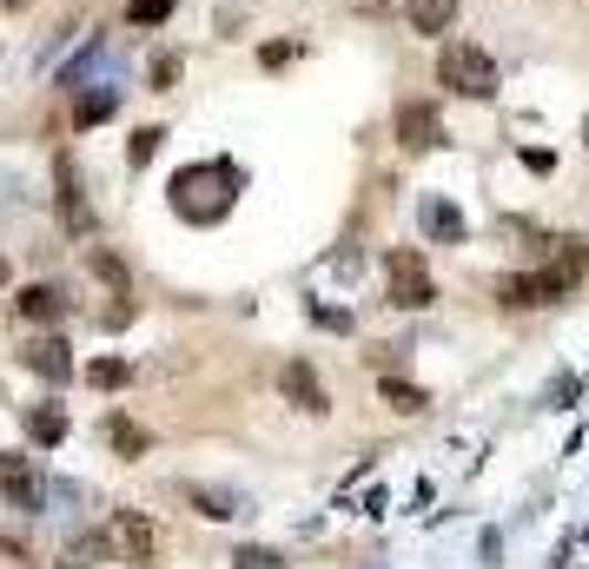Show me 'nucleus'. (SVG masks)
Returning a JSON list of instances; mask_svg holds the SVG:
<instances>
[{"instance_id":"15","label":"nucleus","mask_w":589,"mask_h":569,"mask_svg":"<svg viewBox=\"0 0 589 569\" xmlns=\"http://www.w3.org/2000/svg\"><path fill=\"white\" fill-rule=\"evenodd\" d=\"M27 438H33V444H60V438H66V411H60V404H33V411H27Z\"/></svg>"},{"instance_id":"29","label":"nucleus","mask_w":589,"mask_h":569,"mask_svg":"<svg viewBox=\"0 0 589 569\" xmlns=\"http://www.w3.org/2000/svg\"><path fill=\"white\" fill-rule=\"evenodd\" d=\"M133 569H139V563H133Z\"/></svg>"},{"instance_id":"21","label":"nucleus","mask_w":589,"mask_h":569,"mask_svg":"<svg viewBox=\"0 0 589 569\" xmlns=\"http://www.w3.org/2000/svg\"><path fill=\"white\" fill-rule=\"evenodd\" d=\"M86 384L113 391V384H126V365H119V358H99V365H86Z\"/></svg>"},{"instance_id":"18","label":"nucleus","mask_w":589,"mask_h":569,"mask_svg":"<svg viewBox=\"0 0 589 569\" xmlns=\"http://www.w3.org/2000/svg\"><path fill=\"white\" fill-rule=\"evenodd\" d=\"M159 139H166V126H139V133H133V146H126V166H133V172H146V166H152V152H159Z\"/></svg>"},{"instance_id":"12","label":"nucleus","mask_w":589,"mask_h":569,"mask_svg":"<svg viewBox=\"0 0 589 569\" xmlns=\"http://www.w3.org/2000/svg\"><path fill=\"white\" fill-rule=\"evenodd\" d=\"M404 20L418 33H451L457 27V0H404Z\"/></svg>"},{"instance_id":"20","label":"nucleus","mask_w":589,"mask_h":569,"mask_svg":"<svg viewBox=\"0 0 589 569\" xmlns=\"http://www.w3.org/2000/svg\"><path fill=\"white\" fill-rule=\"evenodd\" d=\"M166 13H172V0H126V20L133 27H159Z\"/></svg>"},{"instance_id":"6","label":"nucleus","mask_w":589,"mask_h":569,"mask_svg":"<svg viewBox=\"0 0 589 569\" xmlns=\"http://www.w3.org/2000/svg\"><path fill=\"white\" fill-rule=\"evenodd\" d=\"M0 497H7L13 510H27V517H33V510L46 504V477H40L27 457H13V451H7V457H0Z\"/></svg>"},{"instance_id":"2","label":"nucleus","mask_w":589,"mask_h":569,"mask_svg":"<svg viewBox=\"0 0 589 569\" xmlns=\"http://www.w3.org/2000/svg\"><path fill=\"white\" fill-rule=\"evenodd\" d=\"M438 80H444L451 93H464V99H491V93H497V60H491L477 40H444Z\"/></svg>"},{"instance_id":"27","label":"nucleus","mask_w":589,"mask_h":569,"mask_svg":"<svg viewBox=\"0 0 589 569\" xmlns=\"http://www.w3.org/2000/svg\"><path fill=\"white\" fill-rule=\"evenodd\" d=\"M0 278H7V259H0Z\"/></svg>"},{"instance_id":"26","label":"nucleus","mask_w":589,"mask_h":569,"mask_svg":"<svg viewBox=\"0 0 589 569\" xmlns=\"http://www.w3.org/2000/svg\"><path fill=\"white\" fill-rule=\"evenodd\" d=\"M0 7H7V13H13V7H33V0H0Z\"/></svg>"},{"instance_id":"1","label":"nucleus","mask_w":589,"mask_h":569,"mask_svg":"<svg viewBox=\"0 0 589 569\" xmlns=\"http://www.w3.org/2000/svg\"><path fill=\"white\" fill-rule=\"evenodd\" d=\"M232 192H239V166H225V159L219 166H186L172 179V212L192 219V225H206V219H225Z\"/></svg>"},{"instance_id":"7","label":"nucleus","mask_w":589,"mask_h":569,"mask_svg":"<svg viewBox=\"0 0 589 569\" xmlns=\"http://www.w3.org/2000/svg\"><path fill=\"white\" fill-rule=\"evenodd\" d=\"M53 179H60V212H66V232H73V239H86V232H93V212H86V192H80V172H73V159H66V152L53 159Z\"/></svg>"},{"instance_id":"24","label":"nucleus","mask_w":589,"mask_h":569,"mask_svg":"<svg viewBox=\"0 0 589 569\" xmlns=\"http://www.w3.org/2000/svg\"><path fill=\"white\" fill-rule=\"evenodd\" d=\"M232 563H239V569H285L278 557H272V550H239Z\"/></svg>"},{"instance_id":"14","label":"nucleus","mask_w":589,"mask_h":569,"mask_svg":"<svg viewBox=\"0 0 589 569\" xmlns=\"http://www.w3.org/2000/svg\"><path fill=\"white\" fill-rule=\"evenodd\" d=\"M424 232H431V239H451V245H457V239H464V212H457L451 199H424Z\"/></svg>"},{"instance_id":"13","label":"nucleus","mask_w":589,"mask_h":569,"mask_svg":"<svg viewBox=\"0 0 589 569\" xmlns=\"http://www.w3.org/2000/svg\"><path fill=\"white\" fill-rule=\"evenodd\" d=\"M119 113V93L113 86H86L80 99H73V126H99V119H113Z\"/></svg>"},{"instance_id":"5","label":"nucleus","mask_w":589,"mask_h":569,"mask_svg":"<svg viewBox=\"0 0 589 569\" xmlns=\"http://www.w3.org/2000/svg\"><path fill=\"white\" fill-rule=\"evenodd\" d=\"M385 285H391V305H404V312H424V305L438 298L431 265H424V252H418V245H398V252L385 259Z\"/></svg>"},{"instance_id":"25","label":"nucleus","mask_w":589,"mask_h":569,"mask_svg":"<svg viewBox=\"0 0 589 569\" xmlns=\"http://www.w3.org/2000/svg\"><path fill=\"white\" fill-rule=\"evenodd\" d=\"M179 80V53H166V60H152V86H172Z\"/></svg>"},{"instance_id":"23","label":"nucleus","mask_w":589,"mask_h":569,"mask_svg":"<svg viewBox=\"0 0 589 569\" xmlns=\"http://www.w3.org/2000/svg\"><path fill=\"white\" fill-rule=\"evenodd\" d=\"M385 398H391L398 411H424V391H418V384H398V378H385Z\"/></svg>"},{"instance_id":"28","label":"nucleus","mask_w":589,"mask_h":569,"mask_svg":"<svg viewBox=\"0 0 589 569\" xmlns=\"http://www.w3.org/2000/svg\"><path fill=\"white\" fill-rule=\"evenodd\" d=\"M583 139H589V119H583Z\"/></svg>"},{"instance_id":"17","label":"nucleus","mask_w":589,"mask_h":569,"mask_svg":"<svg viewBox=\"0 0 589 569\" xmlns=\"http://www.w3.org/2000/svg\"><path fill=\"white\" fill-rule=\"evenodd\" d=\"M99 563H113V550H106V537L93 530V537H80L73 550H66V569H99Z\"/></svg>"},{"instance_id":"22","label":"nucleus","mask_w":589,"mask_h":569,"mask_svg":"<svg viewBox=\"0 0 589 569\" xmlns=\"http://www.w3.org/2000/svg\"><path fill=\"white\" fill-rule=\"evenodd\" d=\"M93 272H99V278H106V285H113V292L126 298V265H119L113 252H93Z\"/></svg>"},{"instance_id":"19","label":"nucleus","mask_w":589,"mask_h":569,"mask_svg":"<svg viewBox=\"0 0 589 569\" xmlns=\"http://www.w3.org/2000/svg\"><path fill=\"white\" fill-rule=\"evenodd\" d=\"M106 431H113V444H119L126 457H146V431H139V424H126V418H113Z\"/></svg>"},{"instance_id":"4","label":"nucleus","mask_w":589,"mask_h":569,"mask_svg":"<svg viewBox=\"0 0 589 569\" xmlns=\"http://www.w3.org/2000/svg\"><path fill=\"white\" fill-rule=\"evenodd\" d=\"M99 537H106V550H113V563H152V550H159V524L146 517V510H113L106 524H99Z\"/></svg>"},{"instance_id":"9","label":"nucleus","mask_w":589,"mask_h":569,"mask_svg":"<svg viewBox=\"0 0 589 569\" xmlns=\"http://www.w3.org/2000/svg\"><path fill=\"white\" fill-rule=\"evenodd\" d=\"M20 365L40 371V378H53V384H66V378H73V345H66V338H33V345L20 351Z\"/></svg>"},{"instance_id":"10","label":"nucleus","mask_w":589,"mask_h":569,"mask_svg":"<svg viewBox=\"0 0 589 569\" xmlns=\"http://www.w3.org/2000/svg\"><path fill=\"white\" fill-rule=\"evenodd\" d=\"M398 139H404L411 152L438 146V139H444V119H438V106H418V99H411V106L398 113Z\"/></svg>"},{"instance_id":"8","label":"nucleus","mask_w":589,"mask_h":569,"mask_svg":"<svg viewBox=\"0 0 589 569\" xmlns=\"http://www.w3.org/2000/svg\"><path fill=\"white\" fill-rule=\"evenodd\" d=\"M278 384H285V398H292L298 411H312V418H325V411H332V398H325V384H318V371H312L305 358H292V365L278 371Z\"/></svg>"},{"instance_id":"11","label":"nucleus","mask_w":589,"mask_h":569,"mask_svg":"<svg viewBox=\"0 0 589 569\" xmlns=\"http://www.w3.org/2000/svg\"><path fill=\"white\" fill-rule=\"evenodd\" d=\"M13 312H20L27 325H53V318L66 312V292H60V285H27V292L13 298Z\"/></svg>"},{"instance_id":"16","label":"nucleus","mask_w":589,"mask_h":569,"mask_svg":"<svg viewBox=\"0 0 589 569\" xmlns=\"http://www.w3.org/2000/svg\"><path fill=\"white\" fill-rule=\"evenodd\" d=\"M186 497L199 504V517H219V524L225 517H245V497L239 491H186Z\"/></svg>"},{"instance_id":"3","label":"nucleus","mask_w":589,"mask_h":569,"mask_svg":"<svg viewBox=\"0 0 589 569\" xmlns=\"http://www.w3.org/2000/svg\"><path fill=\"white\" fill-rule=\"evenodd\" d=\"M583 265H589V252H570L557 272H550V265H544V272H517V278L497 285V298H504V305H557V298L583 278Z\"/></svg>"}]
</instances>
